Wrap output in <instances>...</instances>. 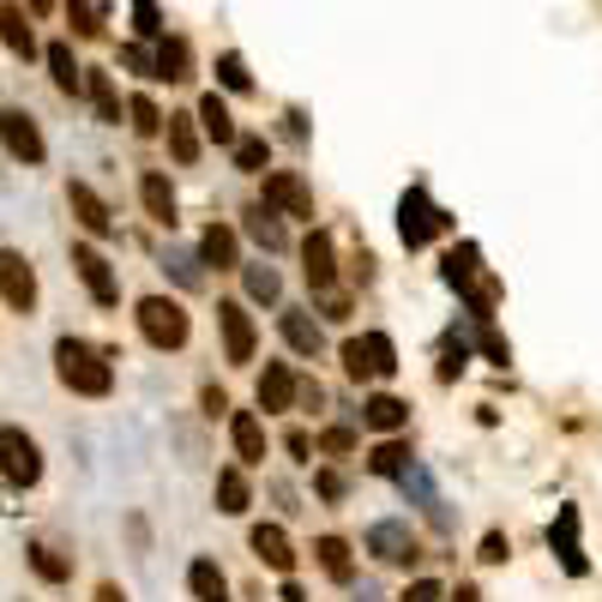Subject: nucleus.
<instances>
[{
	"label": "nucleus",
	"mask_w": 602,
	"mask_h": 602,
	"mask_svg": "<svg viewBox=\"0 0 602 602\" xmlns=\"http://www.w3.org/2000/svg\"><path fill=\"white\" fill-rule=\"evenodd\" d=\"M265 163H272V145H265L260 133H241L236 139V170L241 175H265Z\"/></svg>",
	"instance_id": "35"
},
{
	"label": "nucleus",
	"mask_w": 602,
	"mask_h": 602,
	"mask_svg": "<svg viewBox=\"0 0 602 602\" xmlns=\"http://www.w3.org/2000/svg\"><path fill=\"white\" fill-rule=\"evenodd\" d=\"M30 573L42 578V585H66V578H73V554H61L54 549V542H30Z\"/></svg>",
	"instance_id": "29"
},
{
	"label": "nucleus",
	"mask_w": 602,
	"mask_h": 602,
	"mask_svg": "<svg viewBox=\"0 0 602 602\" xmlns=\"http://www.w3.org/2000/svg\"><path fill=\"white\" fill-rule=\"evenodd\" d=\"M170 151H175V163H199V133H193V115H170Z\"/></svg>",
	"instance_id": "34"
},
{
	"label": "nucleus",
	"mask_w": 602,
	"mask_h": 602,
	"mask_svg": "<svg viewBox=\"0 0 602 602\" xmlns=\"http://www.w3.org/2000/svg\"><path fill=\"white\" fill-rule=\"evenodd\" d=\"M133 319H139V338L151 343V350H181V343L193 338V319H187V308L175 296H145Z\"/></svg>",
	"instance_id": "2"
},
{
	"label": "nucleus",
	"mask_w": 602,
	"mask_h": 602,
	"mask_svg": "<svg viewBox=\"0 0 602 602\" xmlns=\"http://www.w3.org/2000/svg\"><path fill=\"white\" fill-rule=\"evenodd\" d=\"M49 73H54V91L61 97H85V66L73 61L66 42H49Z\"/></svg>",
	"instance_id": "27"
},
{
	"label": "nucleus",
	"mask_w": 602,
	"mask_h": 602,
	"mask_svg": "<svg viewBox=\"0 0 602 602\" xmlns=\"http://www.w3.org/2000/svg\"><path fill=\"white\" fill-rule=\"evenodd\" d=\"M54 374H61L66 392H79V398H109L115 392V367H109V355H97L85 338L54 343Z\"/></svg>",
	"instance_id": "1"
},
{
	"label": "nucleus",
	"mask_w": 602,
	"mask_h": 602,
	"mask_svg": "<svg viewBox=\"0 0 602 602\" xmlns=\"http://www.w3.org/2000/svg\"><path fill=\"white\" fill-rule=\"evenodd\" d=\"M248 506H253V488H248V476H241V464L236 471H217V512L223 518H241Z\"/></svg>",
	"instance_id": "30"
},
{
	"label": "nucleus",
	"mask_w": 602,
	"mask_h": 602,
	"mask_svg": "<svg viewBox=\"0 0 602 602\" xmlns=\"http://www.w3.org/2000/svg\"><path fill=\"white\" fill-rule=\"evenodd\" d=\"M440 277H446V284H452V289H459V296H464V289H471L476 277H482V248H476V241H459V248L446 253Z\"/></svg>",
	"instance_id": "19"
},
{
	"label": "nucleus",
	"mask_w": 602,
	"mask_h": 602,
	"mask_svg": "<svg viewBox=\"0 0 602 602\" xmlns=\"http://www.w3.org/2000/svg\"><path fill=\"white\" fill-rule=\"evenodd\" d=\"M127 115H133V133H139V139H151V133H163V121H170L158 103H151V97H133V103H127Z\"/></svg>",
	"instance_id": "39"
},
{
	"label": "nucleus",
	"mask_w": 602,
	"mask_h": 602,
	"mask_svg": "<svg viewBox=\"0 0 602 602\" xmlns=\"http://www.w3.org/2000/svg\"><path fill=\"white\" fill-rule=\"evenodd\" d=\"M85 97H91V109H97L103 127H121V91H115L109 73H85Z\"/></svg>",
	"instance_id": "32"
},
{
	"label": "nucleus",
	"mask_w": 602,
	"mask_h": 602,
	"mask_svg": "<svg viewBox=\"0 0 602 602\" xmlns=\"http://www.w3.org/2000/svg\"><path fill=\"white\" fill-rule=\"evenodd\" d=\"M187 590H193V602H229V578H223V566L211 554H199L187 566Z\"/></svg>",
	"instance_id": "17"
},
{
	"label": "nucleus",
	"mask_w": 602,
	"mask_h": 602,
	"mask_svg": "<svg viewBox=\"0 0 602 602\" xmlns=\"http://www.w3.org/2000/svg\"><path fill=\"white\" fill-rule=\"evenodd\" d=\"M91 7H109V0H91Z\"/></svg>",
	"instance_id": "54"
},
{
	"label": "nucleus",
	"mask_w": 602,
	"mask_h": 602,
	"mask_svg": "<svg viewBox=\"0 0 602 602\" xmlns=\"http://www.w3.org/2000/svg\"><path fill=\"white\" fill-rule=\"evenodd\" d=\"M66 205H73V217H79L85 236H115V211L97 199V187L85 181H66Z\"/></svg>",
	"instance_id": "12"
},
{
	"label": "nucleus",
	"mask_w": 602,
	"mask_h": 602,
	"mask_svg": "<svg viewBox=\"0 0 602 602\" xmlns=\"http://www.w3.org/2000/svg\"><path fill=\"white\" fill-rule=\"evenodd\" d=\"M199 127H205V139H217V145H236V139H241L236 121H229V103H223L217 91L199 97Z\"/></svg>",
	"instance_id": "28"
},
{
	"label": "nucleus",
	"mask_w": 602,
	"mask_h": 602,
	"mask_svg": "<svg viewBox=\"0 0 602 602\" xmlns=\"http://www.w3.org/2000/svg\"><path fill=\"white\" fill-rule=\"evenodd\" d=\"M97 602H127V590H121V585H97Z\"/></svg>",
	"instance_id": "51"
},
{
	"label": "nucleus",
	"mask_w": 602,
	"mask_h": 602,
	"mask_svg": "<svg viewBox=\"0 0 602 602\" xmlns=\"http://www.w3.org/2000/svg\"><path fill=\"white\" fill-rule=\"evenodd\" d=\"M139 199H145V211H151V223H163V229H175V187H170V175H145L139 181Z\"/></svg>",
	"instance_id": "24"
},
{
	"label": "nucleus",
	"mask_w": 602,
	"mask_h": 602,
	"mask_svg": "<svg viewBox=\"0 0 602 602\" xmlns=\"http://www.w3.org/2000/svg\"><path fill=\"white\" fill-rule=\"evenodd\" d=\"M296 398H301V404H308V410H319V404H326V392H319L314 380H301V386H296Z\"/></svg>",
	"instance_id": "49"
},
{
	"label": "nucleus",
	"mask_w": 602,
	"mask_h": 602,
	"mask_svg": "<svg viewBox=\"0 0 602 602\" xmlns=\"http://www.w3.org/2000/svg\"><path fill=\"white\" fill-rule=\"evenodd\" d=\"M217 331H223V362L248 367V362H253V343H260V331H253V314L241 308V301H217Z\"/></svg>",
	"instance_id": "8"
},
{
	"label": "nucleus",
	"mask_w": 602,
	"mask_h": 602,
	"mask_svg": "<svg viewBox=\"0 0 602 602\" xmlns=\"http://www.w3.org/2000/svg\"><path fill=\"white\" fill-rule=\"evenodd\" d=\"M277 331H284V343H289L296 355H319V350H326V331H319V319L296 314V308H289V314L277 319Z\"/></svg>",
	"instance_id": "20"
},
{
	"label": "nucleus",
	"mask_w": 602,
	"mask_h": 602,
	"mask_svg": "<svg viewBox=\"0 0 602 602\" xmlns=\"http://www.w3.org/2000/svg\"><path fill=\"white\" fill-rule=\"evenodd\" d=\"M434 236H452V217L428 205V187H410V193L398 199V241L416 253V248H428Z\"/></svg>",
	"instance_id": "4"
},
{
	"label": "nucleus",
	"mask_w": 602,
	"mask_h": 602,
	"mask_svg": "<svg viewBox=\"0 0 602 602\" xmlns=\"http://www.w3.org/2000/svg\"><path fill=\"white\" fill-rule=\"evenodd\" d=\"M296 374H289V362H265L260 374V410H289L296 404Z\"/></svg>",
	"instance_id": "18"
},
{
	"label": "nucleus",
	"mask_w": 602,
	"mask_h": 602,
	"mask_svg": "<svg viewBox=\"0 0 602 602\" xmlns=\"http://www.w3.org/2000/svg\"><path fill=\"white\" fill-rule=\"evenodd\" d=\"M163 272H175V284H181V289H199V284H205L193 253H170V260H163Z\"/></svg>",
	"instance_id": "43"
},
{
	"label": "nucleus",
	"mask_w": 602,
	"mask_h": 602,
	"mask_svg": "<svg viewBox=\"0 0 602 602\" xmlns=\"http://www.w3.org/2000/svg\"><path fill=\"white\" fill-rule=\"evenodd\" d=\"M549 542H554V554H561V566L566 573H585V549H578V506H561L554 512V530H549Z\"/></svg>",
	"instance_id": "15"
},
{
	"label": "nucleus",
	"mask_w": 602,
	"mask_h": 602,
	"mask_svg": "<svg viewBox=\"0 0 602 602\" xmlns=\"http://www.w3.org/2000/svg\"><path fill=\"white\" fill-rule=\"evenodd\" d=\"M362 422L374 434H398L410 422V404H404V398H392V392H380V398H367V404H362Z\"/></svg>",
	"instance_id": "25"
},
{
	"label": "nucleus",
	"mask_w": 602,
	"mask_h": 602,
	"mask_svg": "<svg viewBox=\"0 0 602 602\" xmlns=\"http://www.w3.org/2000/svg\"><path fill=\"white\" fill-rule=\"evenodd\" d=\"M404 602H446V585L440 578H416V585L404 590Z\"/></svg>",
	"instance_id": "46"
},
{
	"label": "nucleus",
	"mask_w": 602,
	"mask_h": 602,
	"mask_svg": "<svg viewBox=\"0 0 602 602\" xmlns=\"http://www.w3.org/2000/svg\"><path fill=\"white\" fill-rule=\"evenodd\" d=\"M0 301L13 308V314H30L37 308V272L18 248H0Z\"/></svg>",
	"instance_id": "9"
},
{
	"label": "nucleus",
	"mask_w": 602,
	"mask_h": 602,
	"mask_svg": "<svg viewBox=\"0 0 602 602\" xmlns=\"http://www.w3.org/2000/svg\"><path fill=\"white\" fill-rule=\"evenodd\" d=\"M314 494L338 506V500H343V476H338V471H319V476H314Z\"/></svg>",
	"instance_id": "47"
},
{
	"label": "nucleus",
	"mask_w": 602,
	"mask_h": 602,
	"mask_svg": "<svg viewBox=\"0 0 602 602\" xmlns=\"http://www.w3.org/2000/svg\"><path fill=\"white\" fill-rule=\"evenodd\" d=\"M73 272H79L85 289H91L97 308H115V301H121V284H115V272H109V260L97 248H85V241H79V248H73Z\"/></svg>",
	"instance_id": "11"
},
{
	"label": "nucleus",
	"mask_w": 602,
	"mask_h": 602,
	"mask_svg": "<svg viewBox=\"0 0 602 602\" xmlns=\"http://www.w3.org/2000/svg\"><path fill=\"white\" fill-rule=\"evenodd\" d=\"M367 554H374L380 566H416V561H422V549H416V537H410L404 518L367 524Z\"/></svg>",
	"instance_id": "6"
},
{
	"label": "nucleus",
	"mask_w": 602,
	"mask_h": 602,
	"mask_svg": "<svg viewBox=\"0 0 602 602\" xmlns=\"http://www.w3.org/2000/svg\"><path fill=\"white\" fill-rule=\"evenodd\" d=\"M506 554H512V542L500 537V530H488V537H482V561H488V566H500Z\"/></svg>",
	"instance_id": "48"
},
{
	"label": "nucleus",
	"mask_w": 602,
	"mask_h": 602,
	"mask_svg": "<svg viewBox=\"0 0 602 602\" xmlns=\"http://www.w3.org/2000/svg\"><path fill=\"white\" fill-rule=\"evenodd\" d=\"M66 25H73V37H103V7L73 0V7H66Z\"/></svg>",
	"instance_id": "38"
},
{
	"label": "nucleus",
	"mask_w": 602,
	"mask_h": 602,
	"mask_svg": "<svg viewBox=\"0 0 602 602\" xmlns=\"http://www.w3.org/2000/svg\"><path fill=\"white\" fill-rule=\"evenodd\" d=\"M0 42L18 54V61H30L37 54V37H30V18H25V7H0Z\"/></svg>",
	"instance_id": "31"
},
{
	"label": "nucleus",
	"mask_w": 602,
	"mask_h": 602,
	"mask_svg": "<svg viewBox=\"0 0 602 602\" xmlns=\"http://www.w3.org/2000/svg\"><path fill=\"white\" fill-rule=\"evenodd\" d=\"M229 440L241 464H265V422L253 410H229Z\"/></svg>",
	"instance_id": "14"
},
{
	"label": "nucleus",
	"mask_w": 602,
	"mask_h": 602,
	"mask_svg": "<svg viewBox=\"0 0 602 602\" xmlns=\"http://www.w3.org/2000/svg\"><path fill=\"white\" fill-rule=\"evenodd\" d=\"M0 476L13 488H37L42 482V452L37 440H30L25 428H13V422H0Z\"/></svg>",
	"instance_id": "5"
},
{
	"label": "nucleus",
	"mask_w": 602,
	"mask_h": 602,
	"mask_svg": "<svg viewBox=\"0 0 602 602\" xmlns=\"http://www.w3.org/2000/svg\"><path fill=\"white\" fill-rule=\"evenodd\" d=\"M314 554H319V573H326L331 585H355V554H350L343 537H319Z\"/></svg>",
	"instance_id": "23"
},
{
	"label": "nucleus",
	"mask_w": 602,
	"mask_h": 602,
	"mask_svg": "<svg viewBox=\"0 0 602 602\" xmlns=\"http://www.w3.org/2000/svg\"><path fill=\"white\" fill-rule=\"evenodd\" d=\"M343 374H350L355 386L362 380H392L398 374V343L386 338V331H362V338L343 343Z\"/></svg>",
	"instance_id": "3"
},
{
	"label": "nucleus",
	"mask_w": 602,
	"mask_h": 602,
	"mask_svg": "<svg viewBox=\"0 0 602 602\" xmlns=\"http://www.w3.org/2000/svg\"><path fill=\"white\" fill-rule=\"evenodd\" d=\"M284 452H289L296 464H308V452H314V434H308V428H289V434H284Z\"/></svg>",
	"instance_id": "45"
},
{
	"label": "nucleus",
	"mask_w": 602,
	"mask_h": 602,
	"mask_svg": "<svg viewBox=\"0 0 602 602\" xmlns=\"http://www.w3.org/2000/svg\"><path fill=\"white\" fill-rule=\"evenodd\" d=\"M241 229H248V236L260 241L265 253H284V248H289V229H284V217H277V205H253Z\"/></svg>",
	"instance_id": "21"
},
{
	"label": "nucleus",
	"mask_w": 602,
	"mask_h": 602,
	"mask_svg": "<svg viewBox=\"0 0 602 602\" xmlns=\"http://www.w3.org/2000/svg\"><path fill=\"white\" fill-rule=\"evenodd\" d=\"M223 410H229V398H223L217 386H205V416H223Z\"/></svg>",
	"instance_id": "50"
},
{
	"label": "nucleus",
	"mask_w": 602,
	"mask_h": 602,
	"mask_svg": "<svg viewBox=\"0 0 602 602\" xmlns=\"http://www.w3.org/2000/svg\"><path fill=\"white\" fill-rule=\"evenodd\" d=\"M367 471H374V476H404V471H410V446H404V440H386V446H374V459H367Z\"/></svg>",
	"instance_id": "36"
},
{
	"label": "nucleus",
	"mask_w": 602,
	"mask_h": 602,
	"mask_svg": "<svg viewBox=\"0 0 602 602\" xmlns=\"http://www.w3.org/2000/svg\"><path fill=\"white\" fill-rule=\"evenodd\" d=\"M301 272H308V284L326 296L331 284H338V248H331V236L326 229H314V236L301 241Z\"/></svg>",
	"instance_id": "13"
},
{
	"label": "nucleus",
	"mask_w": 602,
	"mask_h": 602,
	"mask_svg": "<svg viewBox=\"0 0 602 602\" xmlns=\"http://www.w3.org/2000/svg\"><path fill=\"white\" fill-rule=\"evenodd\" d=\"M199 260H205V265H217V272H241L236 229H223V223H211L205 236H199Z\"/></svg>",
	"instance_id": "22"
},
{
	"label": "nucleus",
	"mask_w": 602,
	"mask_h": 602,
	"mask_svg": "<svg viewBox=\"0 0 602 602\" xmlns=\"http://www.w3.org/2000/svg\"><path fill=\"white\" fill-rule=\"evenodd\" d=\"M25 7H30V13H49V7H54V0H25Z\"/></svg>",
	"instance_id": "52"
},
{
	"label": "nucleus",
	"mask_w": 602,
	"mask_h": 602,
	"mask_svg": "<svg viewBox=\"0 0 602 602\" xmlns=\"http://www.w3.org/2000/svg\"><path fill=\"white\" fill-rule=\"evenodd\" d=\"M158 79H170V85L193 79V49H187V37H158Z\"/></svg>",
	"instance_id": "26"
},
{
	"label": "nucleus",
	"mask_w": 602,
	"mask_h": 602,
	"mask_svg": "<svg viewBox=\"0 0 602 602\" xmlns=\"http://www.w3.org/2000/svg\"><path fill=\"white\" fill-rule=\"evenodd\" d=\"M0 145H7V158L25 163V170H37V163L49 158V145H42L37 121H30L25 109H0Z\"/></svg>",
	"instance_id": "7"
},
{
	"label": "nucleus",
	"mask_w": 602,
	"mask_h": 602,
	"mask_svg": "<svg viewBox=\"0 0 602 602\" xmlns=\"http://www.w3.org/2000/svg\"><path fill=\"white\" fill-rule=\"evenodd\" d=\"M248 542H253V554H260L272 573H289V566H296V549H289V530H284V524H253Z\"/></svg>",
	"instance_id": "16"
},
{
	"label": "nucleus",
	"mask_w": 602,
	"mask_h": 602,
	"mask_svg": "<svg viewBox=\"0 0 602 602\" xmlns=\"http://www.w3.org/2000/svg\"><path fill=\"white\" fill-rule=\"evenodd\" d=\"M121 66H127V73H145V79H158V49L127 42V49H121Z\"/></svg>",
	"instance_id": "42"
},
{
	"label": "nucleus",
	"mask_w": 602,
	"mask_h": 602,
	"mask_svg": "<svg viewBox=\"0 0 602 602\" xmlns=\"http://www.w3.org/2000/svg\"><path fill=\"white\" fill-rule=\"evenodd\" d=\"M476 343H482V355H488V362H500V367L512 362V343L500 338V331L488 326V319H476Z\"/></svg>",
	"instance_id": "41"
},
{
	"label": "nucleus",
	"mask_w": 602,
	"mask_h": 602,
	"mask_svg": "<svg viewBox=\"0 0 602 602\" xmlns=\"http://www.w3.org/2000/svg\"><path fill=\"white\" fill-rule=\"evenodd\" d=\"M217 85H223V91H236V97L253 91V73H248V61H241L236 49H223V54H217Z\"/></svg>",
	"instance_id": "33"
},
{
	"label": "nucleus",
	"mask_w": 602,
	"mask_h": 602,
	"mask_svg": "<svg viewBox=\"0 0 602 602\" xmlns=\"http://www.w3.org/2000/svg\"><path fill=\"white\" fill-rule=\"evenodd\" d=\"M133 30H139L145 42H158V37H163V13H158V0H133Z\"/></svg>",
	"instance_id": "40"
},
{
	"label": "nucleus",
	"mask_w": 602,
	"mask_h": 602,
	"mask_svg": "<svg viewBox=\"0 0 602 602\" xmlns=\"http://www.w3.org/2000/svg\"><path fill=\"white\" fill-rule=\"evenodd\" d=\"M265 205H277L284 217H301V223H314V193H308V181L289 170H272L265 175Z\"/></svg>",
	"instance_id": "10"
},
{
	"label": "nucleus",
	"mask_w": 602,
	"mask_h": 602,
	"mask_svg": "<svg viewBox=\"0 0 602 602\" xmlns=\"http://www.w3.org/2000/svg\"><path fill=\"white\" fill-rule=\"evenodd\" d=\"M319 452H331V459H350V452H355V434H350V428H326V434H319Z\"/></svg>",
	"instance_id": "44"
},
{
	"label": "nucleus",
	"mask_w": 602,
	"mask_h": 602,
	"mask_svg": "<svg viewBox=\"0 0 602 602\" xmlns=\"http://www.w3.org/2000/svg\"><path fill=\"white\" fill-rule=\"evenodd\" d=\"M362 602H386V597H380V590H362Z\"/></svg>",
	"instance_id": "53"
},
{
	"label": "nucleus",
	"mask_w": 602,
	"mask_h": 602,
	"mask_svg": "<svg viewBox=\"0 0 602 602\" xmlns=\"http://www.w3.org/2000/svg\"><path fill=\"white\" fill-rule=\"evenodd\" d=\"M241 277H248L253 301H277V296H284V277H277L272 265H241Z\"/></svg>",
	"instance_id": "37"
}]
</instances>
